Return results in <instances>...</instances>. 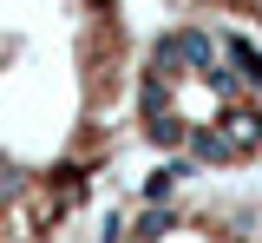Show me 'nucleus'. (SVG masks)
Here are the masks:
<instances>
[{
  "instance_id": "obj_1",
  "label": "nucleus",
  "mask_w": 262,
  "mask_h": 243,
  "mask_svg": "<svg viewBox=\"0 0 262 243\" xmlns=\"http://www.w3.org/2000/svg\"><path fill=\"white\" fill-rule=\"evenodd\" d=\"M131 0H0V243H53L131 138Z\"/></svg>"
},
{
  "instance_id": "obj_2",
  "label": "nucleus",
  "mask_w": 262,
  "mask_h": 243,
  "mask_svg": "<svg viewBox=\"0 0 262 243\" xmlns=\"http://www.w3.org/2000/svg\"><path fill=\"white\" fill-rule=\"evenodd\" d=\"M131 132L196 165H249L262 151V59L210 20H164L138 33Z\"/></svg>"
},
{
  "instance_id": "obj_4",
  "label": "nucleus",
  "mask_w": 262,
  "mask_h": 243,
  "mask_svg": "<svg viewBox=\"0 0 262 243\" xmlns=\"http://www.w3.org/2000/svg\"><path fill=\"white\" fill-rule=\"evenodd\" d=\"M177 20H210L243 39H262V0H164Z\"/></svg>"
},
{
  "instance_id": "obj_3",
  "label": "nucleus",
  "mask_w": 262,
  "mask_h": 243,
  "mask_svg": "<svg viewBox=\"0 0 262 243\" xmlns=\"http://www.w3.org/2000/svg\"><path fill=\"white\" fill-rule=\"evenodd\" d=\"M118 243H262V230L229 197H164L138 210L118 230Z\"/></svg>"
}]
</instances>
